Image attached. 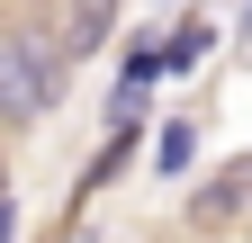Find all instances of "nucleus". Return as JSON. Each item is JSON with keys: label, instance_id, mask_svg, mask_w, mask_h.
Wrapping results in <instances>:
<instances>
[{"label": "nucleus", "instance_id": "6", "mask_svg": "<svg viewBox=\"0 0 252 243\" xmlns=\"http://www.w3.org/2000/svg\"><path fill=\"white\" fill-rule=\"evenodd\" d=\"M9 234H18V216H9V198H0V243H9Z\"/></svg>", "mask_w": 252, "mask_h": 243}, {"label": "nucleus", "instance_id": "7", "mask_svg": "<svg viewBox=\"0 0 252 243\" xmlns=\"http://www.w3.org/2000/svg\"><path fill=\"white\" fill-rule=\"evenodd\" d=\"M0 198H9V189H0Z\"/></svg>", "mask_w": 252, "mask_h": 243}, {"label": "nucleus", "instance_id": "3", "mask_svg": "<svg viewBox=\"0 0 252 243\" xmlns=\"http://www.w3.org/2000/svg\"><path fill=\"white\" fill-rule=\"evenodd\" d=\"M198 225H234V216H252V171L234 162V171H216L207 189H198V207H189Z\"/></svg>", "mask_w": 252, "mask_h": 243}, {"label": "nucleus", "instance_id": "1", "mask_svg": "<svg viewBox=\"0 0 252 243\" xmlns=\"http://www.w3.org/2000/svg\"><path fill=\"white\" fill-rule=\"evenodd\" d=\"M63 36H27V27H0V117L27 126L63 99Z\"/></svg>", "mask_w": 252, "mask_h": 243}, {"label": "nucleus", "instance_id": "2", "mask_svg": "<svg viewBox=\"0 0 252 243\" xmlns=\"http://www.w3.org/2000/svg\"><path fill=\"white\" fill-rule=\"evenodd\" d=\"M108 36H117V0H72V9H63V54H72V63L108 54Z\"/></svg>", "mask_w": 252, "mask_h": 243}, {"label": "nucleus", "instance_id": "4", "mask_svg": "<svg viewBox=\"0 0 252 243\" xmlns=\"http://www.w3.org/2000/svg\"><path fill=\"white\" fill-rule=\"evenodd\" d=\"M189 162H198V117H162V126H153V171L180 180Z\"/></svg>", "mask_w": 252, "mask_h": 243}, {"label": "nucleus", "instance_id": "5", "mask_svg": "<svg viewBox=\"0 0 252 243\" xmlns=\"http://www.w3.org/2000/svg\"><path fill=\"white\" fill-rule=\"evenodd\" d=\"M207 45H216V27H207V18H180V27H171V45H162V72H171V81H180V72H198V63H207Z\"/></svg>", "mask_w": 252, "mask_h": 243}]
</instances>
